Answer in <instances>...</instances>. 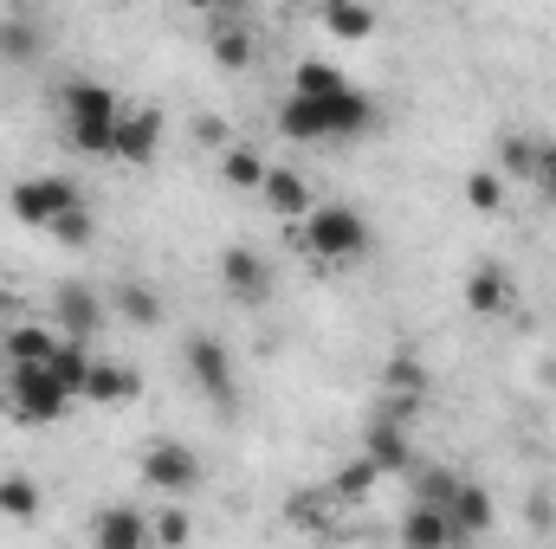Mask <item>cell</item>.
I'll return each mask as SVG.
<instances>
[{"mask_svg": "<svg viewBox=\"0 0 556 549\" xmlns=\"http://www.w3.org/2000/svg\"><path fill=\"white\" fill-rule=\"evenodd\" d=\"M382 124V111L369 104V91H343V98H285L278 130L291 142H363Z\"/></svg>", "mask_w": 556, "mask_h": 549, "instance_id": "obj_1", "label": "cell"}, {"mask_svg": "<svg viewBox=\"0 0 556 549\" xmlns=\"http://www.w3.org/2000/svg\"><path fill=\"white\" fill-rule=\"evenodd\" d=\"M59 111H65V137H72L78 155H111L117 149V124H124L130 104L111 85H98V78H72L59 91Z\"/></svg>", "mask_w": 556, "mask_h": 549, "instance_id": "obj_2", "label": "cell"}, {"mask_svg": "<svg viewBox=\"0 0 556 549\" xmlns=\"http://www.w3.org/2000/svg\"><path fill=\"white\" fill-rule=\"evenodd\" d=\"M298 240H304V253H311V259H324V266H356V259H369L376 227H369L356 207L330 201V207H311V214H304Z\"/></svg>", "mask_w": 556, "mask_h": 549, "instance_id": "obj_3", "label": "cell"}, {"mask_svg": "<svg viewBox=\"0 0 556 549\" xmlns=\"http://www.w3.org/2000/svg\"><path fill=\"white\" fill-rule=\"evenodd\" d=\"M181 369H188V382L214 401V408H240V375H233V356H227V343L220 336H207V330H194L188 343H181Z\"/></svg>", "mask_w": 556, "mask_h": 549, "instance_id": "obj_4", "label": "cell"}, {"mask_svg": "<svg viewBox=\"0 0 556 549\" xmlns=\"http://www.w3.org/2000/svg\"><path fill=\"white\" fill-rule=\"evenodd\" d=\"M7 207H13V220H20V227H39V233H52V227H59L72 207H85V194H78L65 175H26V181H13Z\"/></svg>", "mask_w": 556, "mask_h": 549, "instance_id": "obj_5", "label": "cell"}, {"mask_svg": "<svg viewBox=\"0 0 556 549\" xmlns=\"http://www.w3.org/2000/svg\"><path fill=\"white\" fill-rule=\"evenodd\" d=\"M65 408H72V395L46 369H7V413L20 426H52V420H65Z\"/></svg>", "mask_w": 556, "mask_h": 549, "instance_id": "obj_6", "label": "cell"}, {"mask_svg": "<svg viewBox=\"0 0 556 549\" xmlns=\"http://www.w3.org/2000/svg\"><path fill=\"white\" fill-rule=\"evenodd\" d=\"M142 485L162 491L168 505L188 498V491L201 485V452L181 446V439H155V446H142Z\"/></svg>", "mask_w": 556, "mask_h": 549, "instance_id": "obj_7", "label": "cell"}, {"mask_svg": "<svg viewBox=\"0 0 556 549\" xmlns=\"http://www.w3.org/2000/svg\"><path fill=\"white\" fill-rule=\"evenodd\" d=\"M220 291H227L233 304L260 310V304L273 297V259H266L260 246H227V253H220Z\"/></svg>", "mask_w": 556, "mask_h": 549, "instance_id": "obj_8", "label": "cell"}, {"mask_svg": "<svg viewBox=\"0 0 556 549\" xmlns=\"http://www.w3.org/2000/svg\"><path fill=\"white\" fill-rule=\"evenodd\" d=\"M363 459L376 465V472H415V439H408V426L402 420H382V413H369V426H363Z\"/></svg>", "mask_w": 556, "mask_h": 549, "instance_id": "obj_9", "label": "cell"}, {"mask_svg": "<svg viewBox=\"0 0 556 549\" xmlns=\"http://www.w3.org/2000/svg\"><path fill=\"white\" fill-rule=\"evenodd\" d=\"M492 518H498L492 491H485L479 478H459V491H453V505H446V524H453V537H459V549H466V544H479V537L492 531Z\"/></svg>", "mask_w": 556, "mask_h": 549, "instance_id": "obj_10", "label": "cell"}, {"mask_svg": "<svg viewBox=\"0 0 556 549\" xmlns=\"http://www.w3.org/2000/svg\"><path fill=\"white\" fill-rule=\"evenodd\" d=\"M117 162H155L162 155V111H149V104H130L124 111V124H117V149H111Z\"/></svg>", "mask_w": 556, "mask_h": 549, "instance_id": "obj_11", "label": "cell"}, {"mask_svg": "<svg viewBox=\"0 0 556 549\" xmlns=\"http://www.w3.org/2000/svg\"><path fill=\"white\" fill-rule=\"evenodd\" d=\"M91 549H155L149 544V518L130 505H104L91 518Z\"/></svg>", "mask_w": 556, "mask_h": 549, "instance_id": "obj_12", "label": "cell"}, {"mask_svg": "<svg viewBox=\"0 0 556 549\" xmlns=\"http://www.w3.org/2000/svg\"><path fill=\"white\" fill-rule=\"evenodd\" d=\"M52 310H59V336H72V343H85L104 323V304H98L91 284H59L52 291Z\"/></svg>", "mask_w": 556, "mask_h": 549, "instance_id": "obj_13", "label": "cell"}, {"mask_svg": "<svg viewBox=\"0 0 556 549\" xmlns=\"http://www.w3.org/2000/svg\"><path fill=\"white\" fill-rule=\"evenodd\" d=\"M466 310H472V317H505V310H511V272H505L498 259H479V266L466 272Z\"/></svg>", "mask_w": 556, "mask_h": 549, "instance_id": "obj_14", "label": "cell"}, {"mask_svg": "<svg viewBox=\"0 0 556 549\" xmlns=\"http://www.w3.org/2000/svg\"><path fill=\"white\" fill-rule=\"evenodd\" d=\"M142 395V382H137V369H124V362H91V382H85V401L91 408H124V401H137Z\"/></svg>", "mask_w": 556, "mask_h": 549, "instance_id": "obj_15", "label": "cell"}, {"mask_svg": "<svg viewBox=\"0 0 556 549\" xmlns=\"http://www.w3.org/2000/svg\"><path fill=\"white\" fill-rule=\"evenodd\" d=\"M395 537H402V549H459L453 524H446L440 511H427V505H408V511H402Z\"/></svg>", "mask_w": 556, "mask_h": 549, "instance_id": "obj_16", "label": "cell"}, {"mask_svg": "<svg viewBox=\"0 0 556 549\" xmlns=\"http://www.w3.org/2000/svg\"><path fill=\"white\" fill-rule=\"evenodd\" d=\"M59 330H46V323H13L7 330V356H13V369H46L52 356H59Z\"/></svg>", "mask_w": 556, "mask_h": 549, "instance_id": "obj_17", "label": "cell"}, {"mask_svg": "<svg viewBox=\"0 0 556 549\" xmlns=\"http://www.w3.org/2000/svg\"><path fill=\"white\" fill-rule=\"evenodd\" d=\"M260 194L273 201L278 214H285V220H304V214L317 207V201H311V181H304L298 168H278V162L266 168V188H260Z\"/></svg>", "mask_w": 556, "mask_h": 549, "instance_id": "obj_18", "label": "cell"}, {"mask_svg": "<svg viewBox=\"0 0 556 549\" xmlns=\"http://www.w3.org/2000/svg\"><path fill=\"white\" fill-rule=\"evenodd\" d=\"M343 91H350L343 65H330V59H298L291 65V98H343Z\"/></svg>", "mask_w": 556, "mask_h": 549, "instance_id": "obj_19", "label": "cell"}, {"mask_svg": "<svg viewBox=\"0 0 556 549\" xmlns=\"http://www.w3.org/2000/svg\"><path fill=\"white\" fill-rule=\"evenodd\" d=\"M0 59L7 65H33L39 59V13H0Z\"/></svg>", "mask_w": 556, "mask_h": 549, "instance_id": "obj_20", "label": "cell"}, {"mask_svg": "<svg viewBox=\"0 0 556 549\" xmlns=\"http://www.w3.org/2000/svg\"><path fill=\"white\" fill-rule=\"evenodd\" d=\"M0 518H13V524H39V518H46V491H39V478L7 472V478H0Z\"/></svg>", "mask_w": 556, "mask_h": 549, "instance_id": "obj_21", "label": "cell"}, {"mask_svg": "<svg viewBox=\"0 0 556 549\" xmlns=\"http://www.w3.org/2000/svg\"><path fill=\"white\" fill-rule=\"evenodd\" d=\"M91 362H98V356H91L85 343H72V336H65V343H59V356L46 362V375H52V382H59V388H65L72 401H85V382H91Z\"/></svg>", "mask_w": 556, "mask_h": 549, "instance_id": "obj_22", "label": "cell"}, {"mask_svg": "<svg viewBox=\"0 0 556 549\" xmlns=\"http://www.w3.org/2000/svg\"><path fill=\"white\" fill-rule=\"evenodd\" d=\"M459 478H466V472H453V465H415V472H408V485H415V498H408V505H427V511H440V518H446V505H453Z\"/></svg>", "mask_w": 556, "mask_h": 549, "instance_id": "obj_23", "label": "cell"}, {"mask_svg": "<svg viewBox=\"0 0 556 549\" xmlns=\"http://www.w3.org/2000/svg\"><path fill=\"white\" fill-rule=\"evenodd\" d=\"M117 310H124V323L155 330V323H162V291L142 284V278H124V284H117Z\"/></svg>", "mask_w": 556, "mask_h": 549, "instance_id": "obj_24", "label": "cell"}, {"mask_svg": "<svg viewBox=\"0 0 556 549\" xmlns=\"http://www.w3.org/2000/svg\"><path fill=\"white\" fill-rule=\"evenodd\" d=\"M317 20H324V33H330V39H350V46H356V39H369V33L382 26L369 7H350V0H330Z\"/></svg>", "mask_w": 556, "mask_h": 549, "instance_id": "obj_25", "label": "cell"}, {"mask_svg": "<svg viewBox=\"0 0 556 549\" xmlns=\"http://www.w3.org/2000/svg\"><path fill=\"white\" fill-rule=\"evenodd\" d=\"M266 155L260 149H247V142H227L220 149V175H227V188H266Z\"/></svg>", "mask_w": 556, "mask_h": 549, "instance_id": "obj_26", "label": "cell"}, {"mask_svg": "<svg viewBox=\"0 0 556 549\" xmlns=\"http://www.w3.org/2000/svg\"><path fill=\"white\" fill-rule=\"evenodd\" d=\"M538 142H544V137L505 130V137H498V175H505V181H525V188H531V168H538Z\"/></svg>", "mask_w": 556, "mask_h": 549, "instance_id": "obj_27", "label": "cell"}, {"mask_svg": "<svg viewBox=\"0 0 556 549\" xmlns=\"http://www.w3.org/2000/svg\"><path fill=\"white\" fill-rule=\"evenodd\" d=\"M149 544H155V549H188V544H194V518H188L181 505L149 511Z\"/></svg>", "mask_w": 556, "mask_h": 549, "instance_id": "obj_28", "label": "cell"}, {"mask_svg": "<svg viewBox=\"0 0 556 549\" xmlns=\"http://www.w3.org/2000/svg\"><path fill=\"white\" fill-rule=\"evenodd\" d=\"M466 207L472 214H505V175L498 168H472L466 175Z\"/></svg>", "mask_w": 556, "mask_h": 549, "instance_id": "obj_29", "label": "cell"}, {"mask_svg": "<svg viewBox=\"0 0 556 549\" xmlns=\"http://www.w3.org/2000/svg\"><path fill=\"white\" fill-rule=\"evenodd\" d=\"M214 65L247 72V65H253V39H247L240 26H220V33H214Z\"/></svg>", "mask_w": 556, "mask_h": 549, "instance_id": "obj_30", "label": "cell"}, {"mask_svg": "<svg viewBox=\"0 0 556 549\" xmlns=\"http://www.w3.org/2000/svg\"><path fill=\"white\" fill-rule=\"evenodd\" d=\"M376 478H382V472H376V465H369V459L356 452V459L343 465V478L330 485V498H350V505H356V498H369V491H376Z\"/></svg>", "mask_w": 556, "mask_h": 549, "instance_id": "obj_31", "label": "cell"}, {"mask_svg": "<svg viewBox=\"0 0 556 549\" xmlns=\"http://www.w3.org/2000/svg\"><path fill=\"white\" fill-rule=\"evenodd\" d=\"M531 194H538L544 207H556V142H551V137L538 142V168H531Z\"/></svg>", "mask_w": 556, "mask_h": 549, "instance_id": "obj_32", "label": "cell"}, {"mask_svg": "<svg viewBox=\"0 0 556 549\" xmlns=\"http://www.w3.org/2000/svg\"><path fill=\"white\" fill-rule=\"evenodd\" d=\"M52 240H65V246H91V240H98V220H91V207H72V214L52 227Z\"/></svg>", "mask_w": 556, "mask_h": 549, "instance_id": "obj_33", "label": "cell"}, {"mask_svg": "<svg viewBox=\"0 0 556 549\" xmlns=\"http://www.w3.org/2000/svg\"><path fill=\"white\" fill-rule=\"evenodd\" d=\"M194 137L207 142V149H227V124H220V117H201V124H194Z\"/></svg>", "mask_w": 556, "mask_h": 549, "instance_id": "obj_34", "label": "cell"}]
</instances>
